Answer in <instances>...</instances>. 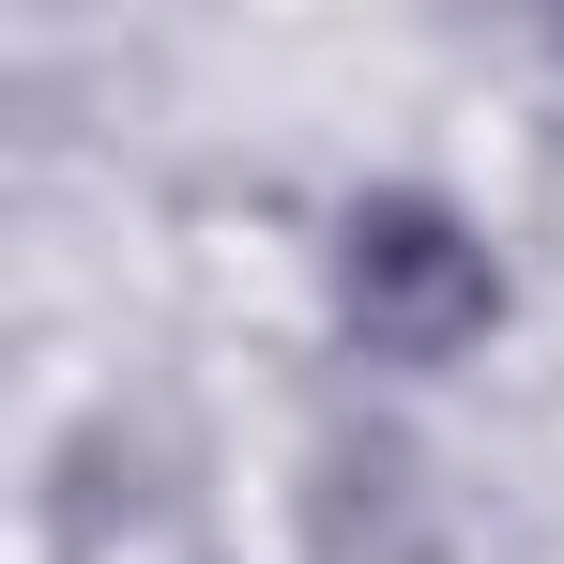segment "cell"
Returning a JSON list of instances; mask_svg holds the SVG:
<instances>
[{
  "instance_id": "6da1fadb",
  "label": "cell",
  "mask_w": 564,
  "mask_h": 564,
  "mask_svg": "<svg viewBox=\"0 0 564 564\" xmlns=\"http://www.w3.org/2000/svg\"><path fill=\"white\" fill-rule=\"evenodd\" d=\"M321 305H336V351L351 367L427 381V367H473L519 290H503V245L443 184H367V198L321 214Z\"/></svg>"
}]
</instances>
